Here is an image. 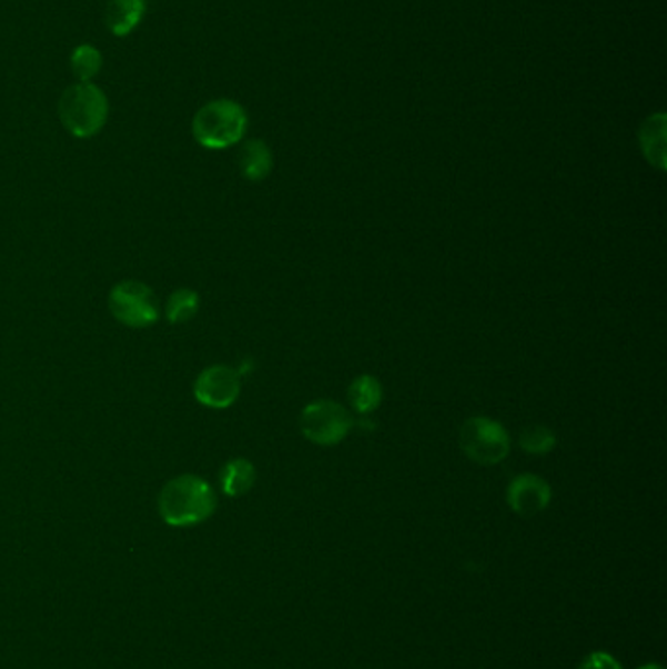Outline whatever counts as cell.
<instances>
[{
	"instance_id": "obj_13",
	"label": "cell",
	"mask_w": 667,
	"mask_h": 669,
	"mask_svg": "<svg viewBox=\"0 0 667 669\" xmlns=\"http://www.w3.org/2000/svg\"><path fill=\"white\" fill-rule=\"evenodd\" d=\"M384 398V388L376 376L363 375L348 386V401L361 416H371L380 408Z\"/></svg>"
},
{
	"instance_id": "obj_7",
	"label": "cell",
	"mask_w": 667,
	"mask_h": 669,
	"mask_svg": "<svg viewBox=\"0 0 667 669\" xmlns=\"http://www.w3.org/2000/svg\"><path fill=\"white\" fill-rule=\"evenodd\" d=\"M241 393V375L235 368L214 365L200 372L194 382V398L204 408L228 409Z\"/></svg>"
},
{
	"instance_id": "obj_16",
	"label": "cell",
	"mask_w": 667,
	"mask_h": 669,
	"mask_svg": "<svg viewBox=\"0 0 667 669\" xmlns=\"http://www.w3.org/2000/svg\"><path fill=\"white\" fill-rule=\"evenodd\" d=\"M556 435L553 429L544 425H533L527 427L519 437L521 449L528 455H548L550 450L556 449Z\"/></svg>"
},
{
	"instance_id": "obj_17",
	"label": "cell",
	"mask_w": 667,
	"mask_h": 669,
	"mask_svg": "<svg viewBox=\"0 0 667 669\" xmlns=\"http://www.w3.org/2000/svg\"><path fill=\"white\" fill-rule=\"evenodd\" d=\"M577 669H623V666L610 653L594 652L589 653Z\"/></svg>"
},
{
	"instance_id": "obj_8",
	"label": "cell",
	"mask_w": 667,
	"mask_h": 669,
	"mask_svg": "<svg viewBox=\"0 0 667 669\" xmlns=\"http://www.w3.org/2000/svg\"><path fill=\"white\" fill-rule=\"evenodd\" d=\"M553 490L536 473H519L507 486V506L519 517H535L550 506Z\"/></svg>"
},
{
	"instance_id": "obj_9",
	"label": "cell",
	"mask_w": 667,
	"mask_h": 669,
	"mask_svg": "<svg viewBox=\"0 0 667 669\" xmlns=\"http://www.w3.org/2000/svg\"><path fill=\"white\" fill-rule=\"evenodd\" d=\"M666 128L667 118L664 112L651 114L644 120L638 131V141L646 161L658 171H666Z\"/></svg>"
},
{
	"instance_id": "obj_2",
	"label": "cell",
	"mask_w": 667,
	"mask_h": 669,
	"mask_svg": "<svg viewBox=\"0 0 667 669\" xmlns=\"http://www.w3.org/2000/svg\"><path fill=\"white\" fill-rule=\"evenodd\" d=\"M247 123L245 108L235 100H212L194 116L192 136L202 148L220 151L238 146L247 131Z\"/></svg>"
},
{
	"instance_id": "obj_6",
	"label": "cell",
	"mask_w": 667,
	"mask_h": 669,
	"mask_svg": "<svg viewBox=\"0 0 667 669\" xmlns=\"http://www.w3.org/2000/svg\"><path fill=\"white\" fill-rule=\"evenodd\" d=\"M108 303L112 316L133 329L153 326L161 313L155 292L138 280L118 282L108 296Z\"/></svg>"
},
{
	"instance_id": "obj_10",
	"label": "cell",
	"mask_w": 667,
	"mask_h": 669,
	"mask_svg": "<svg viewBox=\"0 0 667 669\" xmlns=\"http://www.w3.org/2000/svg\"><path fill=\"white\" fill-rule=\"evenodd\" d=\"M145 14V0H110L107 7L108 30L124 38L128 33H132Z\"/></svg>"
},
{
	"instance_id": "obj_15",
	"label": "cell",
	"mask_w": 667,
	"mask_h": 669,
	"mask_svg": "<svg viewBox=\"0 0 667 669\" xmlns=\"http://www.w3.org/2000/svg\"><path fill=\"white\" fill-rule=\"evenodd\" d=\"M102 69V53L91 43L79 46L71 56V71H73L77 81L92 82V79L100 73Z\"/></svg>"
},
{
	"instance_id": "obj_4",
	"label": "cell",
	"mask_w": 667,
	"mask_h": 669,
	"mask_svg": "<svg viewBox=\"0 0 667 669\" xmlns=\"http://www.w3.org/2000/svg\"><path fill=\"white\" fill-rule=\"evenodd\" d=\"M461 449L466 457L482 466H495L503 462L512 452V437L499 421L489 417H469L462 425Z\"/></svg>"
},
{
	"instance_id": "obj_5",
	"label": "cell",
	"mask_w": 667,
	"mask_h": 669,
	"mask_svg": "<svg viewBox=\"0 0 667 669\" xmlns=\"http://www.w3.org/2000/svg\"><path fill=\"white\" fill-rule=\"evenodd\" d=\"M353 429V417L333 400L313 401L302 409L300 431L307 441L320 447H335Z\"/></svg>"
},
{
	"instance_id": "obj_11",
	"label": "cell",
	"mask_w": 667,
	"mask_h": 669,
	"mask_svg": "<svg viewBox=\"0 0 667 669\" xmlns=\"http://www.w3.org/2000/svg\"><path fill=\"white\" fill-rule=\"evenodd\" d=\"M255 466L251 465L247 458H233L223 465L220 472V486L223 493L230 498L245 496L255 486Z\"/></svg>"
},
{
	"instance_id": "obj_3",
	"label": "cell",
	"mask_w": 667,
	"mask_h": 669,
	"mask_svg": "<svg viewBox=\"0 0 667 669\" xmlns=\"http://www.w3.org/2000/svg\"><path fill=\"white\" fill-rule=\"evenodd\" d=\"M108 99L92 82H77L59 99V120L73 138H94L107 126Z\"/></svg>"
},
{
	"instance_id": "obj_1",
	"label": "cell",
	"mask_w": 667,
	"mask_h": 669,
	"mask_svg": "<svg viewBox=\"0 0 667 669\" xmlns=\"http://www.w3.org/2000/svg\"><path fill=\"white\" fill-rule=\"evenodd\" d=\"M218 498L212 486L194 473H182L159 493V515L169 527L184 529L208 521L214 515Z\"/></svg>"
},
{
	"instance_id": "obj_14",
	"label": "cell",
	"mask_w": 667,
	"mask_h": 669,
	"mask_svg": "<svg viewBox=\"0 0 667 669\" xmlns=\"http://www.w3.org/2000/svg\"><path fill=\"white\" fill-rule=\"evenodd\" d=\"M199 310L200 296L190 288H179L166 300L165 316L169 323L181 326V323H189L190 319H194Z\"/></svg>"
},
{
	"instance_id": "obj_12",
	"label": "cell",
	"mask_w": 667,
	"mask_h": 669,
	"mask_svg": "<svg viewBox=\"0 0 667 669\" xmlns=\"http://www.w3.org/2000/svg\"><path fill=\"white\" fill-rule=\"evenodd\" d=\"M240 171L251 182H261L272 171V153L261 139H249L240 151Z\"/></svg>"
},
{
	"instance_id": "obj_18",
	"label": "cell",
	"mask_w": 667,
	"mask_h": 669,
	"mask_svg": "<svg viewBox=\"0 0 667 669\" xmlns=\"http://www.w3.org/2000/svg\"><path fill=\"white\" fill-rule=\"evenodd\" d=\"M640 669H664L661 668V666H659V663H646V666H643V668Z\"/></svg>"
}]
</instances>
